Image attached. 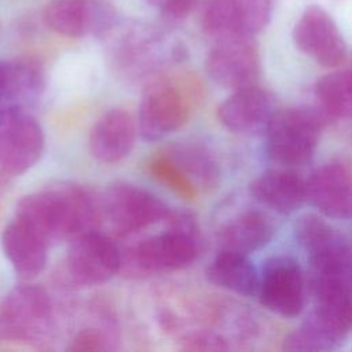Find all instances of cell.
Segmentation results:
<instances>
[{
  "label": "cell",
  "mask_w": 352,
  "mask_h": 352,
  "mask_svg": "<svg viewBox=\"0 0 352 352\" xmlns=\"http://www.w3.org/2000/svg\"><path fill=\"white\" fill-rule=\"evenodd\" d=\"M102 213V202L87 188L59 183L23 197L16 205L15 217L50 243L95 230Z\"/></svg>",
  "instance_id": "obj_1"
},
{
  "label": "cell",
  "mask_w": 352,
  "mask_h": 352,
  "mask_svg": "<svg viewBox=\"0 0 352 352\" xmlns=\"http://www.w3.org/2000/svg\"><path fill=\"white\" fill-rule=\"evenodd\" d=\"M329 117L319 107L292 106L275 110L265 128V151L280 165L308 162Z\"/></svg>",
  "instance_id": "obj_2"
},
{
  "label": "cell",
  "mask_w": 352,
  "mask_h": 352,
  "mask_svg": "<svg viewBox=\"0 0 352 352\" xmlns=\"http://www.w3.org/2000/svg\"><path fill=\"white\" fill-rule=\"evenodd\" d=\"M194 85L182 76H161L144 89L138 117L143 139L160 140L180 128L188 118Z\"/></svg>",
  "instance_id": "obj_3"
},
{
  "label": "cell",
  "mask_w": 352,
  "mask_h": 352,
  "mask_svg": "<svg viewBox=\"0 0 352 352\" xmlns=\"http://www.w3.org/2000/svg\"><path fill=\"white\" fill-rule=\"evenodd\" d=\"M294 236L307 253L314 276L352 282V245L322 216L305 213L294 223Z\"/></svg>",
  "instance_id": "obj_4"
},
{
  "label": "cell",
  "mask_w": 352,
  "mask_h": 352,
  "mask_svg": "<svg viewBox=\"0 0 352 352\" xmlns=\"http://www.w3.org/2000/svg\"><path fill=\"white\" fill-rule=\"evenodd\" d=\"M199 253L198 230L170 228L140 241L122 254L121 270L135 276L176 271L188 267Z\"/></svg>",
  "instance_id": "obj_5"
},
{
  "label": "cell",
  "mask_w": 352,
  "mask_h": 352,
  "mask_svg": "<svg viewBox=\"0 0 352 352\" xmlns=\"http://www.w3.org/2000/svg\"><path fill=\"white\" fill-rule=\"evenodd\" d=\"M44 133L23 106H0V170L18 176L41 157Z\"/></svg>",
  "instance_id": "obj_6"
},
{
  "label": "cell",
  "mask_w": 352,
  "mask_h": 352,
  "mask_svg": "<svg viewBox=\"0 0 352 352\" xmlns=\"http://www.w3.org/2000/svg\"><path fill=\"white\" fill-rule=\"evenodd\" d=\"M52 319L47 292L36 285H18L0 304V333L11 340L34 341L44 336Z\"/></svg>",
  "instance_id": "obj_7"
},
{
  "label": "cell",
  "mask_w": 352,
  "mask_h": 352,
  "mask_svg": "<svg viewBox=\"0 0 352 352\" xmlns=\"http://www.w3.org/2000/svg\"><path fill=\"white\" fill-rule=\"evenodd\" d=\"M102 210L120 235L138 232L169 214V208L153 192L118 182L111 184L102 201Z\"/></svg>",
  "instance_id": "obj_8"
},
{
  "label": "cell",
  "mask_w": 352,
  "mask_h": 352,
  "mask_svg": "<svg viewBox=\"0 0 352 352\" xmlns=\"http://www.w3.org/2000/svg\"><path fill=\"white\" fill-rule=\"evenodd\" d=\"M122 253L107 235L96 230L74 238L66 254V272L77 285H99L111 279L121 270Z\"/></svg>",
  "instance_id": "obj_9"
},
{
  "label": "cell",
  "mask_w": 352,
  "mask_h": 352,
  "mask_svg": "<svg viewBox=\"0 0 352 352\" xmlns=\"http://www.w3.org/2000/svg\"><path fill=\"white\" fill-rule=\"evenodd\" d=\"M257 296L270 312L298 316L305 305V280L298 263L289 256L268 258L260 272Z\"/></svg>",
  "instance_id": "obj_10"
},
{
  "label": "cell",
  "mask_w": 352,
  "mask_h": 352,
  "mask_svg": "<svg viewBox=\"0 0 352 352\" xmlns=\"http://www.w3.org/2000/svg\"><path fill=\"white\" fill-rule=\"evenodd\" d=\"M260 69V54L252 36L216 40L206 58L209 77L217 85L231 91L254 85Z\"/></svg>",
  "instance_id": "obj_11"
},
{
  "label": "cell",
  "mask_w": 352,
  "mask_h": 352,
  "mask_svg": "<svg viewBox=\"0 0 352 352\" xmlns=\"http://www.w3.org/2000/svg\"><path fill=\"white\" fill-rule=\"evenodd\" d=\"M293 41L302 54L323 67L336 69L346 59V43L337 23L318 6L302 11L293 29Z\"/></svg>",
  "instance_id": "obj_12"
},
{
  "label": "cell",
  "mask_w": 352,
  "mask_h": 352,
  "mask_svg": "<svg viewBox=\"0 0 352 352\" xmlns=\"http://www.w3.org/2000/svg\"><path fill=\"white\" fill-rule=\"evenodd\" d=\"M116 19L106 0H52L44 10L45 23L67 37H85L107 32Z\"/></svg>",
  "instance_id": "obj_13"
},
{
  "label": "cell",
  "mask_w": 352,
  "mask_h": 352,
  "mask_svg": "<svg viewBox=\"0 0 352 352\" xmlns=\"http://www.w3.org/2000/svg\"><path fill=\"white\" fill-rule=\"evenodd\" d=\"M308 201L329 219L352 220V172L341 162L318 166L307 179Z\"/></svg>",
  "instance_id": "obj_14"
},
{
  "label": "cell",
  "mask_w": 352,
  "mask_h": 352,
  "mask_svg": "<svg viewBox=\"0 0 352 352\" xmlns=\"http://www.w3.org/2000/svg\"><path fill=\"white\" fill-rule=\"evenodd\" d=\"M275 113L272 95L257 84L232 91L219 106V121L235 133L252 135L265 131Z\"/></svg>",
  "instance_id": "obj_15"
},
{
  "label": "cell",
  "mask_w": 352,
  "mask_h": 352,
  "mask_svg": "<svg viewBox=\"0 0 352 352\" xmlns=\"http://www.w3.org/2000/svg\"><path fill=\"white\" fill-rule=\"evenodd\" d=\"M250 195L263 206L279 213L292 214L307 201V180L293 169H268L249 186Z\"/></svg>",
  "instance_id": "obj_16"
},
{
  "label": "cell",
  "mask_w": 352,
  "mask_h": 352,
  "mask_svg": "<svg viewBox=\"0 0 352 352\" xmlns=\"http://www.w3.org/2000/svg\"><path fill=\"white\" fill-rule=\"evenodd\" d=\"M138 129L129 111L122 109L109 110L91 129L88 144L92 157L103 164L121 161L132 151Z\"/></svg>",
  "instance_id": "obj_17"
},
{
  "label": "cell",
  "mask_w": 352,
  "mask_h": 352,
  "mask_svg": "<svg viewBox=\"0 0 352 352\" xmlns=\"http://www.w3.org/2000/svg\"><path fill=\"white\" fill-rule=\"evenodd\" d=\"M311 290L314 296L311 314L345 340L352 331V282L314 276Z\"/></svg>",
  "instance_id": "obj_18"
},
{
  "label": "cell",
  "mask_w": 352,
  "mask_h": 352,
  "mask_svg": "<svg viewBox=\"0 0 352 352\" xmlns=\"http://www.w3.org/2000/svg\"><path fill=\"white\" fill-rule=\"evenodd\" d=\"M1 243L14 271L22 278H34L45 268L48 242L19 219L7 224Z\"/></svg>",
  "instance_id": "obj_19"
},
{
  "label": "cell",
  "mask_w": 352,
  "mask_h": 352,
  "mask_svg": "<svg viewBox=\"0 0 352 352\" xmlns=\"http://www.w3.org/2000/svg\"><path fill=\"white\" fill-rule=\"evenodd\" d=\"M275 234L271 219L257 210L248 209L227 221L219 231L220 249L252 253L270 243Z\"/></svg>",
  "instance_id": "obj_20"
},
{
  "label": "cell",
  "mask_w": 352,
  "mask_h": 352,
  "mask_svg": "<svg viewBox=\"0 0 352 352\" xmlns=\"http://www.w3.org/2000/svg\"><path fill=\"white\" fill-rule=\"evenodd\" d=\"M206 278L214 286L252 297L257 294L260 272L249 254L220 249L206 268Z\"/></svg>",
  "instance_id": "obj_21"
},
{
  "label": "cell",
  "mask_w": 352,
  "mask_h": 352,
  "mask_svg": "<svg viewBox=\"0 0 352 352\" xmlns=\"http://www.w3.org/2000/svg\"><path fill=\"white\" fill-rule=\"evenodd\" d=\"M319 109L330 118L352 120V69L322 76L315 85Z\"/></svg>",
  "instance_id": "obj_22"
},
{
  "label": "cell",
  "mask_w": 352,
  "mask_h": 352,
  "mask_svg": "<svg viewBox=\"0 0 352 352\" xmlns=\"http://www.w3.org/2000/svg\"><path fill=\"white\" fill-rule=\"evenodd\" d=\"M168 155L197 188H209L217 184L220 168L216 158L206 147L195 143L177 144Z\"/></svg>",
  "instance_id": "obj_23"
},
{
  "label": "cell",
  "mask_w": 352,
  "mask_h": 352,
  "mask_svg": "<svg viewBox=\"0 0 352 352\" xmlns=\"http://www.w3.org/2000/svg\"><path fill=\"white\" fill-rule=\"evenodd\" d=\"M201 26L214 40L250 36L236 0H209L202 11Z\"/></svg>",
  "instance_id": "obj_24"
},
{
  "label": "cell",
  "mask_w": 352,
  "mask_h": 352,
  "mask_svg": "<svg viewBox=\"0 0 352 352\" xmlns=\"http://www.w3.org/2000/svg\"><path fill=\"white\" fill-rule=\"evenodd\" d=\"M342 340L327 326H324L315 315L309 312L305 320L289 333L283 340L286 351H334L341 346Z\"/></svg>",
  "instance_id": "obj_25"
},
{
  "label": "cell",
  "mask_w": 352,
  "mask_h": 352,
  "mask_svg": "<svg viewBox=\"0 0 352 352\" xmlns=\"http://www.w3.org/2000/svg\"><path fill=\"white\" fill-rule=\"evenodd\" d=\"M43 73L34 62H8V77L4 104L23 106L25 102L33 100L43 89Z\"/></svg>",
  "instance_id": "obj_26"
},
{
  "label": "cell",
  "mask_w": 352,
  "mask_h": 352,
  "mask_svg": "<svg viewBox=\"0 0 352 352\" xmlns=\"http://www.w3.org/2000/svg\"><path fill=\"white\" fill-rule=\"evenodd\" d=\"M150 168L155 177L173 188L182 197L194 198L197 195V187L194 186V183L183 173V170L173 162V160L168 154L155 158L151 162Z\"/></svg>",
  "instance_id": "obj_27"
},
{
  "label": "cell",
  "mask_w": 352,
  "mask_h": 352,
  "mask_svg": "<svg viewBox=\"0 0 352 352\" xmlns=\"http://www.w3.org/2000/svg\"><path fill=\"white\" fill-rule=\"evenodd\" d=\"M276 0H236L250 36L261 32L271 21Z\"/></svg>",
  "instance_id": "obj_28"
},
{
  "label": "cell",
  "mask_w": 352,
  "mask_h": 352,
  "mask_svg": "<svg viewBox=\"0 0 352 352\" xmlns=\"http://www.w3.org/2000/svg\"><path fill=\"white\" fill-rule=\"evenodd\" d=\"M147 4L157 8L161 16L170 22L184 19L197 4V0H146Z\"/></svg>",
  "instance_id": "obj_29"
},
{
  "label": "cell",
  "mask_w": 352,
  "mask_h": 352,
  "mask_svg": "<svg viewBox=\"0 0 352 352\" xmlns=\"http://www.w3.org/2000/svg\"><path fill=\"white\" fill-rule=\"evenodd\" d=\"M184 348L190 351H227L230 345L227 340L217 333L198 331L186 337Z\"/></svg>",
  "instance_id": "obj_30"
},
{
  "label": "cell",
  "mask_w": 352,
  "mask_h": 352,
  "mask_svg": "<svg viewBox=\"0 0 352 352\" xmlns=\"http://www.w3.org/2000/svg\"><path fill=\"white\" fill-rule=\"evenodd\" d=\"M67 349L74 352L104 351L107 349V340L99 330L85 329L72 338Z\"/></svg>",
  "instance_id": "obj_31"
},
{
  "label": "cell",
  "mask_w": 352,
  "mask_h": 352,
  "mask_svg": "<svg viewBox=\"0 0 352 352\" xmlns=\"http://www.w3.org/2000/svg\"><path fill=\"white\" fill-rule=\"evenodd\" d=\"M7 77H8V62L0 60V100H4V96H6Z\"/></svg>",
  "instance_id": "obj_32"
}]
</instances>
